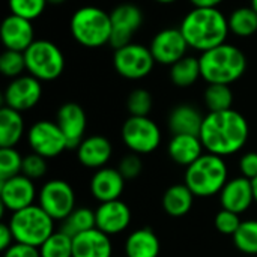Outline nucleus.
<instances>
[{"label":"nucleus","mask_w":257,"mask_h":257,"mask_svg":"<svg viewBox=\"0 0 257 257\" xmlns=\"http://www.w3.org/2000/svg\"><path fill=\"white\" fill-rule=\"evenodd\" d=\"M247 119L236 110L209 111L202 123L200 140L206 152L227 157L239 152L248 140Z\"/></svg>","instance_id":"f257e3e1"},{"label":"nucleus","mask_w":257,"mask_h":257,"mask_svg":"<svg viewBox=\"0 0 257 257\" xmlns=\"http://www.w3.org/2000/svg\"><path fill=\"white\" fill-rule=\"evenodd\" d=\"M179 29L188 45L202 53L224 44L230 30L229 20L217 8H194L184 17Z\"/></svg>","instance_id":"f03ea898"},{"label":"nucleus","mask_w":257,"mask_h":257,"mask_svg":"<svg viewBox=\"0 0 257 257\" xmlns=\"http://www.w3.org/2000/svg\"><path fill=\"white\" fill-rule=\"evenodd\" d=\"M199 62L202 78L208 84L230 86L239 80L247 69L245 54L238 47L226 42L202 53Z\"/></svg>","instance_id":"7ed1b4c3"},{"label":"nucleus","mask_w":257,"mask_h":257,"mask_svg":"<svg viewBox=\"0 0 257 257\" xmlns=\"http://www.w3.org/2000/svg\"><path fill=\"white\" fill-rule=\"evenodd\" d=\"M227 181L229 172L223 157L206 152L187 167L184 184L196 197H211L221 193Z\"/></svg>","instance_id":"20e7f679"},{"label":"nucleus","mask_w":257,"mask_h":257,"mask_svg":"<svg viewBox=\"0 0 257 257\" xmlns=\"http://www.w3.org/2000/svg\"><path fill=\"white\" fill-rule=\"evenodd\" d=\"M72 38L86 48H98L110 44L111 17L96 6H83L74 12L69 21Z\"/></svg>","instance_id":"39448f33"},{"label":"nucleus","mask_w":257,"mask_h":257,"mask_svg":"<svg viewBox=\"0 0 257 257\" xmlns=\"http://www.w3.org/2000/svg\"><path fill=\"white\" fill-rule=\"evenodd\" d=\"M8 224L15 242L36 248H39L54 233V220L39 205H32L12 212Z\"/></svg>","instance_id":"423d86ee"},{"label":"nucleus","mask_w":257,"mask_h":257,"mask_svg":"<svg viewBox=\"0 0 257 257\" xmlns=\"http://www.w3.org/2000/svg\"><path fill=\"white\" fill-rule=\"evenodd\" d=\"M26 69L39 81H53L65 69V57L60 48L47 39L35 41L26 51Z\"/></svg>","instance_id":"0eeeda50"},{"label":"nucleus","mask_w":257,"mask_h":257,"mask_svg":"<svg viewBox=\"0 0 257 257\" xmlns=\"http://www.w3.org/2000/svg\"><path fill=\"white\" fill-rule=\"evenodd\" d=\"M122 140L131 152L146 155L160 146L161 131L148 116H130L122 126Z\"/></svg>","instance_id":"6e6552de"},{"label":"nucleus","mask_w":257,"mask_h":257,"mask_svg":"<svg viewBox=\"0 0 257 257\" xmlns=\"http://www.w3.org/2000/svg\"><path fill=\"white\" fill-rule=\"evenodd\" d=\"M38 205L54 221H63L75 209V193L72 185L62 179L45 182L39 190Z\"/></svg>","instance_id":"1a4fd4ad"},{"label":"nucleus","mask_w":257,"mask_h":257,"mask_svg":"<svg viewBox=\"0 0 257 257\" xmlns=\"http://www.w3.org/2000/svg\"><path fill=\"white\" fill-rule=\"evenodd\" d=\"M155 59L151 48L142 44H128L117 48L113 56V66L119 75L128 80H140L151 74Z\"/></svg>","instance_id":"9d476101"},{"label":"nucleus","mask_w":257,"mask_h":257,"mask_svg":"<svg viewBox=\"0 0 257 257\" xmlns=\"http://www.w3.org/2000/svg\"><path fill=\"white\" fill-rule=\"evenodd\" d=\"M27 142L33 154H38L47 160L56 158L66 149H69L68 142L57 122L50 120L35 122L27 133Z\"/></svg>","instance_id":"9b49d317"},{"label":"nucleus","mask_w":257,"mask_h":257,"mask_svg":"<svg viewBox=\"0 0 257 257\" xmlns=\"http://www.w3.org/2000/svg\"><path fill=\"white\" fill-rule=\"evenodd\" d=\"M110 17H111L110 45L114 47V50H117L131 44L133 35L143 23L142 9L131 3H122L111 11Z\"/></svg>","instance_id":"f8f14e48"},{"label":"nucleus","mask_w":257,"mask_h":257,"mask_svg":"<svg viewBox=\"0 0 257 257\" xmlns=\"http://www.w3.org/2000/svg\"><path fill=\"white\" fill-rule=\"evenodd\" d=\"M42 96V86L38 78L33 75H20L17 78H12V81L8 84L3 99L5 105L17 110V111H26L33 108Z\"/></svg>","instance_id":"ddd939ff"},{"label":"nucleus","mask_w":257,"mask_h":257,"mask_svg":"<svg viewBox=\"0 0 257 257\" xmlns=\"http://www.w3.org/2000/svg\"><path fill=\"white\" fill-rule=\"evenodd\" d=\"M188 47L190 45L181 29H164L154 36L149 48L155 62L172 66L187 56Z\"/></svg>","instance_id":"4468645a"},{"label":"nucleus","mask_w":257,"mask_h":257,"mask_svg":"<svg viewBox=\"0 0 257 257\" xmlns=\"http://www.w3.org/2000/svg\"><path fill=\"white\" fill-rule=\"evenodd\" d=\"M36 197V188L30 178L17 175L14 178L0 181V200L3 208L17 212L27 206H32Z\"/></svg>","instance_id":"2eb2a0df"},{"label":"nucleus","mask_w":257,"mask_h":257,"mask_svg":"<svg viewBox=\"0 0 257 257\" xmlns=\"http://www.w3.org/2000/svg\"><path fill=\"white\" fill-rule=\"evenodd\" d=\"M56 122L68 142V148L77 149V146L84 139L86 126H87V119L83 107L75 102L63 104L57 110Z\"/></svg>","instance_id":"dca6fc26"},{"label":"nucleus","mask_w":257,"mask_h":257,"mask_svg":"<svg viewBox=\"0 0 257 257\" xmlns=\"http://www.w3.org/2000/svg\"><path fill=\"white\" fill-rule=\"evenodd\" d=\"M33 35L35 30L32 21L14 14L6 17L0 27L2 42L6 47V50H12V51L24 53L35 42Z\"/></svg>","instance_id":"f3484780"},{"label":"nucleus","mask_w":257,"mask_h":257,"mask_svg":"<svg viewBox=\"0 0 257 257\" xmlns=\"http://www.w3.org/2000/svg\"><path fill=\"white\" fill-rule=\"evenodd\" d=\"M96 229L105 235H117L123 232L131 223V209L122 200H111L99 203L95 211Z\"/></svg>","instance_id":"a211bd4d"},{"label":"nucleus","mask_w":257,"mask_h":257,"mask_svg":"<svg viewBox=\"0 0 257 257\" xmlns=\"http://www.w3.org/2000/svg\"><path fill=\"white\" fill-rule=\"evenodd\" d=\"M254 202L253 184L250 179L239 176L227 181L220 193L221 209H227L236 214H244Z\"/></svg>","instance_id":"6ab92c4d"},{"label":"nucleus","mask_w":257,"mask_h":257,"mask_svg":"<svg viewBox=\"0 0 257 257\" xmlns=\"http://www.w3.org/2000/svg\"><path fill=\"white\" fill-rule=\"evenodd\" d=\"M125 181L126 179L122 176L119 169H98L90 179V193L99 203L119 200L125 188Z\"/></svg>","instance_id":"aec40b11"},{"label":"nucleus","mask_w":257,"mask_h":257,"mask_svg":"<svg viewBox=\"0 0 257 257\" xmlns=\"http://www.w3.org/2000/svg\"><path fill=\"white\" fill-rule=\"evenodd\" d=\"M113 146L104 136H90L77 146V160L87 169H102L110 161Z\"/></svg>","instance_id":"412c9836"},{"label":"nucleus","mask_w":257,"mask_h":257,"mask_svg":"<svg viewBox=\"0 0 257 257\" xmlns=\"http://www.w3.org/2000/svg\"><path fill=\"white\" fill-rule=\"evenodd\" d=\"M111 254L110 236L96 227L72 238V257H111Z\"/></svg>","instance_id":"4be33fe9"},{"label":"nucleus","mask_w":257,"mask_h":257,"mask_svg":"<svg viewBox=\"0 0 257 257\" xmlns=\"http://www.w3.org/2000/svg\"><path fill=\"white\" fill-rule=\"evenodd\" d=\"M203 143L199 136L193 134H175L169 142V157L178 166L188 167L197 161L203 154Z\"/></svg>","instance_id":"5701e85b"},{"label":"nucleus","mask_w":257,"mask_h":257,"mask_svg":"<svg viewBox=\"0 0 257 257\" xmlns=\"http://www.w3.org/2000/svg\"><path fill=\"white\" fill-rule=\"evenodd\" d=\"M203 116L200 111L190 105V104H181L175 107L169 114V128L172 134H193L199 136L203 123Z\"/></svg>","instance_id":"b1692460"},{"label":"nucleus","mask_w":257,"mask_h":257,"mask_svg":"<svg viewBox=\"0 0 257 257\" xmlns=\"http://www.w3.org/2000/svg\"><path fill=\"white\" fill-rule=\"evenodd\" d=\"M160 247V239L152 229H137L126 238L125 257H158Z\"/></svg>","instance_id":"393cba45"},{"label":"nucleus","mask_w":257,"mask_h":257,"mask_svg":"<svg viewBox=\"0 0 257 257\" xmlns=\"http://www.w3.org/2000/svg\"><path fill=\"white\" fill-rule=\"evenodd\" d=\"M194 197L196 196L185 184H175L169 187L163 196V209L170 217H184L193 208Z\"/></svg>","instance_id":"a878e982"},{"label":"nucleus","mask_w":257,"mask_h":257,"mask_svg":"<svg viewBox=\"0 0 257 257\" xmlns=\"http://www.w3.org/2000/svg\"><path fill=\"white\" fill-rule=\"evenodd\" d=\"M24 120L20 111L9 107L0 110V148H14L23 137Z\"/></svg>","instance_id":"bb28decb"},{"label":"nucleus","mask_w":257,"mask_h":257,"mask_svg":"<svg viewBox=\"0 0 257 257\" xmlns=\"http://www.w3.org/2000/svg\"><path fill=\"white\" fill-rule=\"evenodd\" d=\"M202 77L200 62L193 56H185L170 68L172 83L178 87H190Z\"/></svg>","instance_id":"cd10ccee"},{"label":"nucleus","mask_w":257,"mask_h":257,"mask_svg":"<svg viewBox=\"0 0 257 257\" xmlns=\"http://www.w3.org/2000/svg\"><path fill=\"white\" fill-rule=\"evenodd\" d=\"M96 227V217H95V211H92L90 208H75L63 221H62V227L60 230L65 232L66 235H69L71 238L92 230Z\"/></svg>","instance_id":"c85d7f7f"},{"label":"nucleus","mask_w":257,"mask_h":257,"mask_svg":"<svg viewBox=\"0 0 257 257\" xmlns=\"http://www.w3.org/2000/svg\"><path fill=\"white\" fill-rule=\"evenodd\" d=\"M229 29L239 38H250L257 32V12L251 6L235 9L229 17Z\"/></svg>","instance_id":"c756f323"},{"label":"nucleus","mask_w":257,"mask_h":257,"mask_svg":"<svg viewBox=\"0 0 257 257\" xmlns=\"http://www.w3.org/2000/svg\"><path fill=\"white\" fill-rule=\"evenodd\" d=\"M232 238L235 247L241 253L247 256H257V220L242 221Z\"/></svg>","instance_id":"7c9ffc66"},{"label":"nucleus","mask_w":257,"mask_h":257,"mask_svg":"<svg viewBox=\"0 0 257 257\" xmlns=\"http://www.w3.org/2000/svg\"><path fill=\"white\" fill-rule=\"evenodd\" d=\"M203 98L209 111H224L232 108L233 93L227 84H208Z\"/></svg>","instance_id":"2f4dec72"},{"label":"nucleus","mask_w":257,"mask_h":257,"mask_svg":"<svg viewBox=\"0 0 257 257\" xmlns=\"http://www.w3.org/2000/svg\"><path fill=\"white\" fill-rule=\"evenodd\" d=\"M41 257H72V238L65 232H54L41 247Z\"/></svg>","instance_id":"473e14b6"},{"label":"nucleus","mask_w":257,"mask_h":257,"mask_svg":"<svg viewBox=\"0 0 257 257\" xmlns=\"http://www.w3.org/2000/svg\"><path fill=\"white\" fill-rule=\"evenodd\" d=\"M23 157L14 148L0 149V181L21 175L23 172Z\"/></svg>","instance_id":"72a5a7b5"},{"label":"nucleus","mask_w":257,"mask_h":257,"mask_svg":"<svg viewBox=\"0 0 257 257\" xmlns=\"http://www.w3.org/2000/svg\"><path fill=\"white\" fill-rule=\"evenodd\" d=\"M26 69V59L24 53L21 51H12L5 50L0 56V71L3 75L17 78L23 75V71Z\"/></svg>","instance_id":"f704fd0d"},{"label":"nucleus","mask_w":257,"mask_h":257,"mask_svg":"<svg viewBox=\"0 0 257 257\" xmlns=\"http://www.w3.org/2000/svg\"><path fill=\"white\" fill-rule=\"evenodd\" d=\"M8 3L14 15L23 17L32 21L44 12L48 0H8Z\"/></svg>","instance_id":"c9c22d12"},{"label":"nucleus","mask_w":257,"mask_h":257,"mask_svg":"<svg viewBox=\"0 0 257 257\" xmlns=\"http://www.w3.org/2000/svg\"><path fill=\"white\" fill-rule=\"evenodd\" d=\"M126 107L131 116H148L152 110V96L145 89H136L130 93Z\"/></svg>","instance_id":"e433bc0d"},{"label":"nucleus","mask_w":257,"mask_h":257,"mask_svg":"<svg viewBox=\"0 0 257 257\" xmlns=\"http://www.w3.org/2000/svg\"><path fill=\"white\" fill-rule=\"evenodd\" d=\"M48 170V163L47 158L38 155V154H30L27 157H24L23 160V175L33 179H41L45 176Z\"/></svg>","instance_id":"4c0bfd02"},{"label":"nucleus","mask_w":257,"mask_h":257,"mask_svg":"<svg viewBox=\"0 0 257 257\" xmlns=\"http://www.w3.org/2000/svg\"><path fill=\"white\" fill-rule=\"evenodd\" d=\"M215 227L220 233L223 235H229V236H233L236 233V230L239 229L241 226V218H239V214L236 212H232V211H227V209H221L217 215H215Z\"/></svg>","instance_id":"58836bf2"},{"label":"nucleus","mask_w":257,"mask_h":257,"mask_svg":"<svg viewBox=\"0 0 257 257\" xmlns=\"http://www.w3.org/2000/svg\"><path fill=\"white\" fill-rule=\"evenodd\" d=\"M119 172L122 173V176L125 179H134L137 178L142 170H143V163H142V158L139 154H134L131 152L130 155H125L120 163H119Z\"/></svg>","instance_id":"ea45409f"},{"label":"nucleus","mask_w":257,"mask_h":257,"mask_svg":"<svg viewBox=\"0 0 257 257\" xmlns=\"http://www.w3.org/2000/svg\"><path fill=\"white\" fill-rule=\"evenodd\" d=\"M239 170L244 178L253 181L257 178V152H247L239 160Z\"/></svg>","instance_id":"a19ab883"},{"label":"nucleus","mask_w":257,"mask_h":257,"mask_svg":"<svg viewBox=\"0 0 257 257\" xmlns=\"http://www.w3.org/2000/svg\"><path fill=\"white\" fill-rule=\"evenodd\" d=\"M3 257H41L39 248L14 242L6 251H3Z\"/></svg>","instance_id":"79ce46f5"},{"label":"nucleus","mask_w":257,"mask_h":257,"mask_svg":"<svg viewBox=\"0 0 257 257\" xmlns=\"http://www.w3.org/2000/svg\"><path fill=\"white\" fill-rule=\"evenodd\" d=\"M14 235L9 227V224H2L0 226V250L6 251L12 244H14Z\"/></svg>","instance_id":"37998d69"},{"label":"nucleus","mask_w":257,"mask_h":257,"mask_svg":"<svg viewBox=\"0 0 257 257\" xmlns=\"http://www.w3.org/2000/svg\"><path fill=\"white\" fill-rule=\"evenodd\" d=\"M194 8H217L224 0H190Z\"/></svg>","instance_id":"c03bdc74"},{"label":"nucleus","mask_w":257,"mask_h":257,"mask_svg":"<svg viewBox=\"0 0 257 257\" xmlns=\"http://www.w3.org/2000/svg\"><path fill=\"white\" fill-rule=\"evenodd\" d=\"M251 184H253V193H254V202L257 203V178L256 179H253L251 181Z\"/></svg>","instance_id":"a18cd8bd"},{"label":"nucleus","mask_w":257,"mask_h":257,"mask_svg":"<svg viewBox=\"0 0 257 257\" xmlns=\"http://www.w3.org/2000/svg\"><path fill=\"white\" fill-rule=\"evenodd\" d=\"M158 3H163V5H170V3H175L176 0H155Z\"/></svg>","instance_id":"49530a36"},{"label":"nucleus","mask_w":257,"mask_h":257,"mask_svg":"<svg viewBox=\"0 0 257 257\" xmlns=\"http://www.w3.org/2000/svg\"><path fill=\"white\" fill-rule=\"evenodd\" d=\"M66 0H48V3L51 5H60V3H65Z\"/></svg>","instance_id":"de8ad7c7"},{"label":"nucleus","mask_w":257,"mask_h":257,"mask_svg":"<svg viewBox=\"0 0 257 257\" xmlns=\"http://www.w3.org/2000/svg\"><path fill=\"white\" fill-rule=\"evenodd\" d=\"M251 8L257 12V0H251Z\"/></svg>","instance_id":"09e8293b"},{"label":"nucleus","mask_w":257,"mask_h":257,"mask_svg":"<svg viewBox=\"0 0 257 257\" xmlns=\"http://www.w3.org/2000/svg\"><path fill=\"white\" fill-rule=\"evenodd\" d=\"M250 257H257V256H250Z\"/></svg>","instance_id":"8fccbe9b"}]
</instances>
